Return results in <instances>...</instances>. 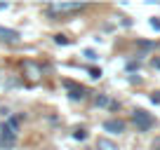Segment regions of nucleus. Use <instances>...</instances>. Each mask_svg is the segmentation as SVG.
Listing matches in <instances>:
<instances>
[{"instance_id":"nucleus-12","label":"nucleus","mask_w":160,"mask_h":150,"mask_svg":"<svg viewBox=\"0 0 160 150\" xmlns=\"http://www.w3.org/2000/svg\"><path fill=\"white\" fill-rule=\"evenodd\" d=\"M151 26H153L155 30H160V19H151Z\"/></svg>"},{"instance_id":"nucleus-13","label":"nucleus","mask_w":160,"mask_h":150,"mask_svg":"<svg viewBox=\"0 0 160 150\" xmlns=\"http://www.w3.org/2000/svg\"><path fill=\"white\" fill-rule=\"evenodd\" d=\"M151 101H153V103H160V91H155V94L151 96Z\"/></svg>"},{"instance_id":"nucleus-8","label":"nucleus","mask_w":160,"mask_h":150,"mask_svg":"<svg viewBox=\"0 0 160 150\" xmlns=\"http://www.w3.org/2000/svg\"><path fill=\"white\" fill-rule=\"evenodd\" d=\"M73 138H75V141H85V138H87V131H85V129H78V131L73 134Z\"/></svg>"},{"instance_id":"nucleus-1","label":"nucleus","mask_w":160,"mask_h":150,"mask_svg":"<svg viewBox=\"0 0 160 150\" xmlns=\"http://www.w3.org/2000/svg\"><path fill=\"white\" fill-rule=\"evenodd\" d=\"M132 120H134V127L139 131H148V129L155 127V117L151 115V113H146V110H141V108L132 113Z\"/></svg>"},{"instance_id":"nucleus-3","label":"nucleus","mask_w":160,"mask_h":150,"mask_svg":"<svg viewBox=\"0 0 160 150\" xmlns=\"http://www.w3.org/2000/svg\"><path fill=\"white\" fill-rule=\"evenodd\" d=\"M104 129L111 131V134H122V131H125V122L113 117V120H106V122H104Z\"/></svg>"},{"instance_id":"nucleus-14","label":"nucleus","mask_w":160,"mask_h":150,"mask_svg":"<svg viewBox=\"0 0 160 150\" xmlns=\"http://www.w3.org/2000/svg\"><path fill=\"white\" fill-rule=\"evenodd\" d=\"M85 56H87V59H97V54H94L92 49H87V52H85Z\"/></svg>"},{"instance_id":"nucleus-15","label":"nucleus","mask_w":160,"mask_h":150,"mask_svg":"<svg viewBox=\"0 0 160 150\" xmlns=\"http://www.w3.org/2000/svg\"><path fill=\"white\" fill-rule=\"evenodd\" d=\"M2 7H5V5H0V10H2Z\"/></svg>"},{"instance_id":"nucleus-10","label":"nucleus","mask_w":160,"mask_h":150,"mask_svg":"<svg viewBox=\"0 0 160 150\" xmlns=\"http://www.w3.org/2000/svg\"><path fill=\"white\" fill-rule=\"evenodd\" d=\"M151 66H153V68H158V70H160V56H153V59H151Z\"/></svg>"},{"instance_id":"nucleus-4","label":"nucleus","mask_w":160,"mask_h":150,"mask_svg":"<svg viewBox=\"0 0 160 150\" xmlns=\"http://www.w3.org/2000/svg\"><path fill=\"white\" fill-rule=\"evenodd\" d=\"M0 40L5 42H17L19 40V33L14 28H5V26H0Z\"/></svg>"},{"instance_id":"nucleus-7","label":"nucleus","mask_w":160,"mask_h":150,"mask_svg":"<svg viewBox=\"0 0 160 150\" xmlns=\"http://www.w3.org/2000/svg\"><path fill=\"white\" fill-rule=\"evenodd\" d=\"M94 103L97 105H108L111 101H108V96H104V94H99V96H94Z\"/></svg>"},{"instance_id":"nucleus-6","label":"nucleus","mask_w":160,"mask_h":150,"mask_svg":"<svg viewBox=\"0 0 160 150\" xmlns=\"http://www.w3.org/2000/svg\"><path fill=\"white\" fill-rule=\"evenodd\" d=\"M97 148L99 150H118V145H115L113 141H108V138H99L97 141Z\"/></svg>"},{"instance_id":"nucleus-5","label":"nucleus","mask_w":160,"mask_h":150,"mask_svg":"<svg viewBox=\"0 0 160 150\" xmlns=\"http://www.w3.org/2000/svg\"><path fill=\"white\" fill-rule=\"evenodd\" d=\"M64 85L71 89V94H68L71 99H75V101H78V99H85V89H82V87H75L73 82H64Z\"/></svg>"},{"instance_id":"nucleus-11","label":"nucleus","mask_w":160,"mask_h":150,"mask_svg":"<svg viewBox=\"0 0 160 150\" xmlns=\"http://www.w3.org/2000/svg\"><path fill=\"white\" fill-rule=\"evenodd\" d=\"M151 150H160V136H155V141L151 143Z\"/></svg>"},{"instance_id":"nucleus-9","label":"nucleus","mask_w":160,"mask_h":150,"mask_svg":"<svg viewBox=\"0 0 160 150\" xmlns=\"http://www.w3.org/2000/svg\"><path fill=\"white\" fill-rule=\"evenodd\" d=\"M54 42H57V45H68V38H66V35H54Z\"/></svg>"},{"instance_id":"nucleus-2","label":"nucleus","mask_w":160,"mask_h":150,"mask_svg":"<svg viewBox=\"0 0 160 150\" xmlns=\"http://www.w3.org/2000/svg\"><path fill=\"white\" fill-rule=\"evenodd\" d=\"M85 2H54V5H50V14H54V12H80L85 10Z\"/></svg>"}]
</instances>
